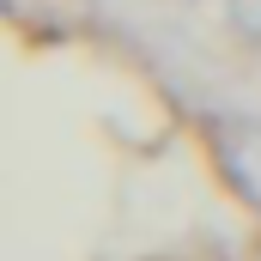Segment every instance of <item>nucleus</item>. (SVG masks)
<instances>
[{
	"mask_svg": "<svg viewBox=\"0 0 261 261\" xmlns=\"http://www.w3.org/2000/svg\"><path fill=\"white\" fill-rule=\"evenodd\" d=\"M213 152H219L231 189L261 213V122L255 116H219L213 122Z\"/></svg>",
	"mask_w": 261,
	"mask_h": 261,
	"instance_id": "obj_1",
	"label": "nucleus"
},
{
	"mask_svg": "<svg viewBox=\"0 0 261 261\" xmlns=\"http://www.w3.org/2000/svg\"><path fill=\"white\" fill-rule=\"evenodd\" d=\"M237 24H243L249 37H261V0H237Z\"/></svg>",
	"mask_w": 261,
	"mask_h": 261,
	"instance_id": "obj_2",
	"label": "nucleus"
}]
</instances>
